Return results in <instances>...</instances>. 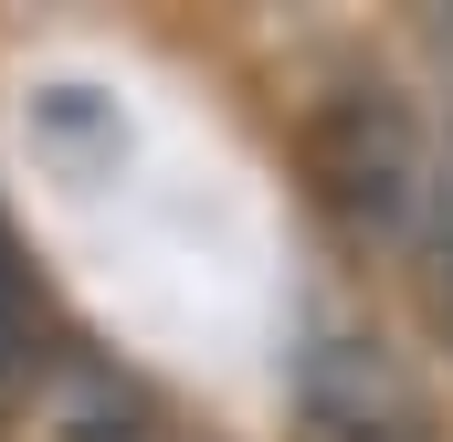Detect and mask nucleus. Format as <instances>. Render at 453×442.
Listing matches in <instances>:
<instances>
[{
    "mask_svg": "<svg viewBox=\"0 0 453 442\" xmlns=\"http://www.w3.org/2000/svg\"><path fill=\"white\" fill-rule=\"evenodd\" d=\"M53 442H169L116 379H64L53 390Z\"/></svg>",
    "mask_w": 453,
    "mask_h": 442,
    "instance_id": "obj_3",
    "label": "nucleus"
},
{
    "mask_svg": "<svg viewBox=\"0 0 453 442\" xmlns=\"http://www.w3.org/2000/svg\"><path fill=\"white\" fill-rule=\"evenodd\" d=\"M296 442H443V422L380 337L317 327L296 347Z\"/></svg>",
    "mask_w": 453,
    "mask_h": 442,
    "instance_id": "obj_2",
    "label": "nucleus"
},
{
    "mask_svg": "<svg viewBox=\"0 0 453 442\" xmlns=\"http://www.w3.org/2000/svg\"><path fill=\"white\" fill-rule=\"evenodd\" d=\"M422 295H433V327L453 337V148L433 158V211H422Z\"/></svg>",
    "mask_w": 453,
    "mask_h": 442,
    "instance_id": "obj_4",
    "label": "nucleus"
},
{
    "mask_svg": "<svg viewBox=\"0 0 453 442\" xmlns=\"http://www.w3.org/2000/svg\"><path fill=\"white\" fill-rule=\"evenodd\" d=\"M306 190L358 253H422L433 211V148L422 116L401 106V85H327L306 116Z\"/></svg>",
    "mask_w": 453,
    "mask_h": 442,
    "instance_id": "obj_1",
    "label": "nucleus"
}]
</instances>
